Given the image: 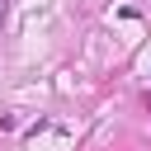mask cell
Instances as JSON below:
<instances>
[{"label": "cell", "mask_w": 151, "mask_h": 151, "mask_svg": "<svg viewBox=\"0 0 151 151\" xmlns=\"http://www.w3.org/2000/svg\"><path fill=\"white\" fill-rule=\"evenodd\" d=\"M5 9H9V0H0V24H5Z\"/></svg>", "instance_id": "cell-1"}]
</instances>
